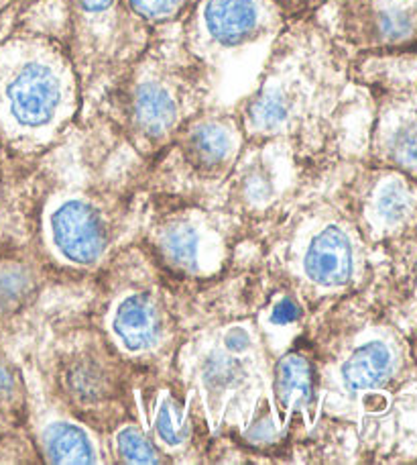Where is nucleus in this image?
<instances>
[{
  "label": "nucleus",
  "instance_id": "6",
  "mask_svg": "<svg viewBox=\"0 0 417 465\" xmlns=\"http://www.w3.org/2000/svg\"><path fill=\"white\" fill-rule=\"evenodd\" d=\"M88 321L137 371L173 373L186 335L175 284L135 237L92 280Z\"/></svg>",
  "mask_w": 417,
  "mask_h": 465
},
{
  "label": "nucleus",
  "instance_id": "20",
  "mask_svg": "<svg viewBox=\"0 0 417 465\" xmlns=\"http://www.w3.org/2000/svg\"><path fill=\"white\" fill-rule=\"evenodd\" d=\"M111 463L121 465H165L163 455L139 425L135 414H129L106 433Z\"/></svg>",
  "mask_w": 417,
  "mask_h": 465
},
{
  "label": "nucleus",
  "instance_id": "15",
  "mask_svg": "<svg viewBox=\"0 0 417 465\" xmlns=\"http://www.w3.org/2000/svg\"><path fill=\"white\" fill-rule=\"evenodd\" d=\"M27 392L24 425L35 453L44 463L104 465L111 463L106 433L80 419L55 392L41 357L33 355L21 368Z\"/></svg>",
  "mask_w": 417,
  "mask_h": 465
},
{
  "label": "nucleus",
  "instance_id": "9",
  "mask_svg": "<svg viewBox=\"0 0 417 465\" xmlns=\"http://www.w3.org/2000/svg\"><path fill=\"white\" fill-rule=\"evenodd\" d=\"M139 241L178 284H210L228 272L247 223L220 201L145 196Z\"/></svg>",
  "mask_w": 417,
  "mask_h": 465
},
{
  "label": "nucleus",
  "instance_id": "5",
  "mask_svg": "<svg viewBox=\"0 0 417 465\" xmlns=\"http://www.w3.org/2000/svg\"><path fill=\"white\" fill-rule=\"evenodd\" d=\"M216 84V74L183 44L179 23L170 25L151 33L88 116L102 121L147 163L183 123L214 103Z\"/></svg>",
  "mask_w": 417,
  "mask_h": 465
},
{
  "label": "nucleus",
  "instance_id": "23",
  "mask_svg": "<svg viewBox=\"0 0 417 465\" xmlns=\"http://www.w3.org/2000/svg\"><path fill=\"white\" fill-rule=\"evenodd\" d=\"M19 0H0V16H5Z\"/></svg>",
  "mask_w": 417,
  "mask_h": 465
},
{
  "label": "nucleus",
  "instance_id": "8",
  "mask_svg": "<svg viewBox=\"0 0 417 465\" xmlns=\"http://www.w3.org/2000/svg\"><path fill=\"white\" fill-rule=\"evenodd\" d=\"M307 341L318 378L320 422L356 427L361 437L371 422L387 417L417 373L410 337L379 314L346 322L324 343Z\"/></svg>",
  "mask_w": 417,
  "mask_h": 465
},
{
  "label": "nucleus",
  "instance_id": "1",
  "mask_svg": "<svg viewBox=\"0 0 417 465\" xmlns=\"http://www.w3.org/2000/svg\"><path fill=\"white\" fill-rule=\"evenodd\" d=\"M35 168L31 252L49 278L94 280L135 239L145 162L106 124L88 116Z\"/></svg>",
  "mask_w": 417,
  "mask_h": 465
},
{
  "label": "nucleus",
  "instance_id": "10",
  "mask_svg": "<svg viewBox=\"0 0 417 465\" xmlns=\"http://www.w3.org/2000/svg\"><path fill=\"white\" fill-rule=\"evenodd\" d=\"M41 363L63 402L102 433L132 414L137 370L100 337L88 317L53 325Z\"/></svg>",
  "mask_w": 417,
  "mask_h": 465
},
{
  "label": "nucleus",
  "instance_id": "3",
  "mask_svg": "<svg viewBox=\"0 0 417 465\" xmlns=\"http://www.w3.org/2000/svg\"><path fill=\"white\" fill-rule=\"evenodd\" d=\"M82 116L65 0H19L0 16V153L15 162L37 160Z\"/></svg>",
  "mask_w": 417,
  "mask_h": 465
},
{
  "label": "nucleus",
  "instance_id": "12",
  "mask_svg": "<svg viewBox=\"0 0 417 465\" xmlns=\"http://www.w3.org/2000/svg\"><path fill=\"white\" fill-rule=\"evenodd\" d=\"M350 78L371 98L364 160L417 182V49L353 57Z\"/></svg>",
  "mask_w": 417,
  "mask_h": 465
},
{
  "label": "nucleus",
  "instance_id": "11",
  "mask_svg": "<svg viewBox=\"0 0 417 465\" xmlns=\"http://www.w3.org/2000/svg\"><path fill=\"white\" fill-rule=\"evenodd\" d=\"M245 147L247 135L237 106L208 104L145 163L143 193L218 201Z\"/></svg>",
  "mask_w": 417,
  "mask_h": 465
},
{
  "label": "nucleus",
  "instance_id": "14",
  "mask_svg": "<svg viewBox=\"0 0 417 465\" xmlns=\"http://www.w3.org/2000/svg\"><path fill=\"white\" fill-rule=\"evenodd\" d=\"M287 23L279 0H196L179 21V33L218 80L224 62L250 47L273 45Z\"/></svg>",
  "mask_w": 417,
  "mask_h": 465
},
{
  "label": "nucleus",
  "instance_id": "16",
  "mask_svg": "<svg viewBox=\"0 0 417 465\" xmlns=\"http://www.w3.org/2000/svg\"><path fill=\"white\" fill-rule=\"evenodd\" d=\"M132 414L163 455L165 465L204 463L212 437L194 396H186L171 373L137 371Z\"/></svg>",
  "mask_w": 417,
  "mask_h": 465
},
{
  "label": "nucleus",
  "instance_id": "17",
  "mask_svg": "<svg viewBox=\"0 0 417 465\" xmlns=\"http://www.w3.org/2000/svg\"><path fill=\"white\" fill-rule=\"evenodd\" d=\"M340 190L371 247L403 243L417 232V182L366 160L346 163Z\"/></svg>",
  "mask_w": 417,
  "mask_h": 465
},
{
  "label": "nucleus",
  "instance_id": "21",
  "mask_svg": "<svg viewBox=\"0 0 417 465\" xmlns=\"http://www.w3.org/2000/svg\"><path fill=\"white\" fill-rule=\"evenodd\" d=\"M129 11L149 31L178 25L196 0H124Z\"/></svg>",
  "mask_w": 417,
  "mask_h": 465
},
{
  "label": "nucleus",
  "instance_id": "2",
  "mask_svg": "<svg viewBox=\"0 0 417 465\" xmlns=\"http://www.w3.org/2000/svg\"><path fill=\"white\" fill-rule=\"evenodd\" d=\"M363 98L366 90L350 78V57L304 15L273 41L255 88L235 106L250 143L287 145L324 170L348 160V119Z\"/></svg>",
  "mask_w": 417,
  "mask_h": 465
},
{
  "label": "nucleus",
  "instance_id": "18",
  "mask_svg": "<svg viewBox=\"0 0 417 465\" xmlns=\"http://www.w3.org/2000/svg\"><path fill=\"white\" fill-rule=\"evenodd\" d=\"M312 16L350 60L417 49V0H322Z\"/></svg>",
  "mask_w": 417,
  "mask_h": 465
},
{
  "label": "nucleus",
  "instance_id": "22",
  "mask_svg": "<svg viewBox=\"0 0 417 465\" xmlns=\"http://www.w3.org/2000/svg\"><path fill=\"white\" fill-rule=\"evenodd\" d=\"M279 3L291 21V19H297V16L312 15L322 0H279Z\"/></svg>",
  "mask_w": 417,
  "mask_h": 465
},
{
  "label": "nucleus",
  "instance_id": "4",
  "mask_svg": "<svg viewBox=\"0 0 417 465\" xmlns=\"http://www.w3.org/2000/svg\"><path fill=\"white\" fill-rule=\"evenodd\" d=\"M269 223L261 260L275 288L307 317L354 301L371 284L373 247L338 196H296Z\"/></svg>",
  "mask_w": 417,
  "mask_h": 465
},
{
  "label": "nucleus",
  "instance_id": "7",
  "mask_svg": "<svg viewBox=\"0 0 417 465\" xmlns=\"http://www.w3.org/2000/svg\"><path fill=\"white\" fill-rule=\"evenodd\" d=\"M273 360L255 314L224 319L183 335L171 376L194 396L216 439H237L271 392Z\"/></svg>",
  "mask_w": 417,
  "mask_h": 465
},
{
  "label": "nucleus",
  "instance_id": "19",
  "mask_svg": "<svg viewBox=\"0 0 417 465\" xmlns=\"http://www.w3.org/2000/svg\"><path fill=\"white\" fill-rule=\"evenodd\" d=\"M49 273L31 252L0 257V321H13L39 301Z\"/></svg>",
  "mask_w": 417,
  "mask_h": 465
},
{
  "label": "nucleus",
  "instance_id": "24",
  "mask_svg": "<svg viewBox=\"0 0 417 465\" xmlns=\"http://www.w3.org/2000/svg\"><path fill=\"white\" fill-rule=\"evenodd\" d=\"M412 341V351H413V360L417 363V322H415V331H413V339H410Z\"/></svg>",
  "mask_w": 417,
  "mask_h": 465
},
{
  "label": "nucleus",
  "instance_id": "13",
  "mask_svg": "<svg viewBox=\"0 0 417 465\" xmlns=\"http://www.w3.org/2000/svg\"><path fill=\"white\" fill-rule=\"evenodd\" d=\"M70 52L83 90V116L116 76L143 52L151 31L139 23L124 0H65Z\"/></svg>",
  "mask_w": 417,
  "mask_h": 465
}]
</instances>
